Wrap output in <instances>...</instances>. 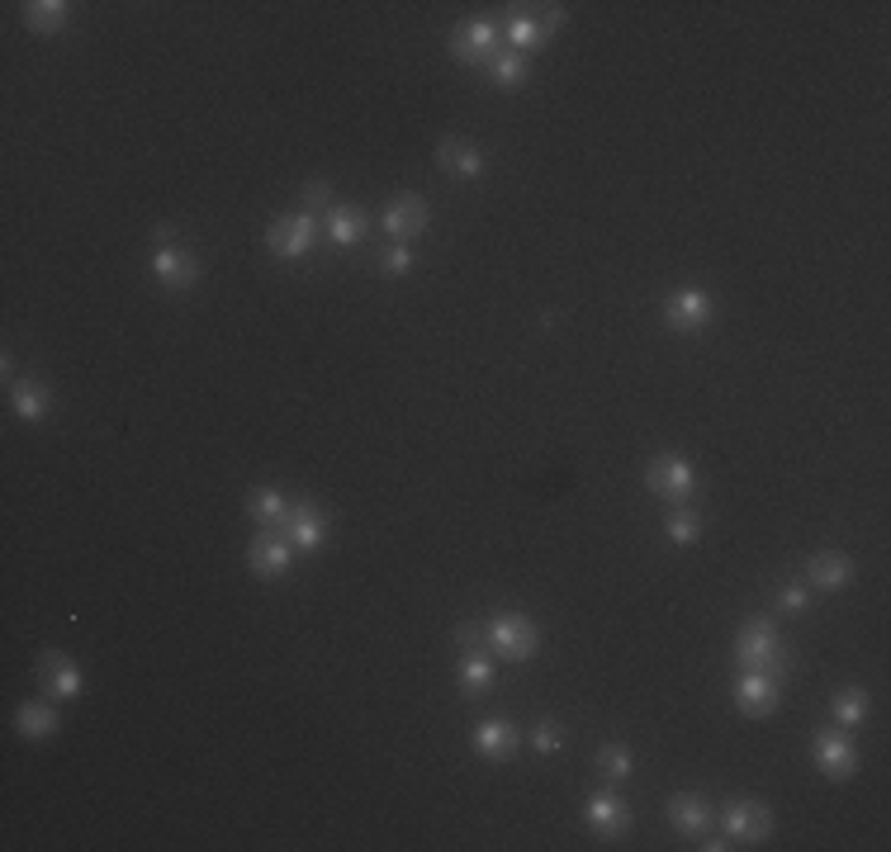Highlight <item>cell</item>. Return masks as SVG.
Wrapping results in <instances>:
<instances>
[{
    "label": "cell",
    "mask_w": 891,
    "mask_h": 852,
    "mask_svg": "<svg viewBox=\"0 0 891 852\" xmlns=\"http://www.w3.org/2000/svg\"><path fill=\"white\" fill-rule=\"evenodd\" d=\"M778 678H769V672H739V682H735V706H739V716H749V720H763V716H773L778 710Z\"/></svg>",
    "instance_id": "8"
},
{
    "label": "cell",
    "mask_w": 891,
    "mask_h": 852,
    "mask_svg": "<svg viewBox=\"0 0 891 852\" xmlns=\"http://www.w3.org/2000/svg\"><path fill=\"white\" fill-rule=\"evenodd\" d=\"M456 644L465 654H484V625H479V621H460L456 625Z\"/></svg>",
    "instance_id": "32"
},
{
    "label": "cell",
    "mask_w": 891,
    "mask_h": 852,
    "mask_svg": "<svg viewBox=\"0 0 891 852\" xmlns=\"http://www.w3.org/2000/svg\"><path fill=\"white\" fill-rule=\"evenodd\" d=\"M385 270H389V275H408V270H413V246H408V242H394L389 252H385Z\"/></svg>",
    "instance_id": "33"
},
{
    "label": "cell",
    "mask_w": 891,
    "mask_h": 852,
    "mask_svg": "<svg viewBox=\"0 0 891 852\" xmlns=\"http://www.w3.org/2000/svg\"><path fill=\"white\" fill-rule=\"evenodd\" d=\"M38 682H44V692H52L58 701H76L81 686H86V682H81V668L67 654H58V649L38 654Z\"/></svg>",
    "instance_id": "12"
},
{
    "label": "cell",
    "mask_w": 891,
    "mask_h": 852,
    "mask_svg": "<svg viewBox=\"0 0 891 852\" xmlns=\"http://www.w3.org/2000/svg\"><path fill=\"white\" fill-rule=\"evenodd\" d=\"M811 753H816V767L830 781H848V777H854V767H858V748H854V739H848V734H830V730L816 734Z\"/></svg>",
    "instance_id": "10"
},
{
    "label": "cell",
    "mask_w": 891,
    "mask_h": 852,
    "mask_svg": "<svg viewBox=\"0 0 891 852\" xmlns=\"http://www.w3.org/2000/svg\"><path fill=\"white\" fill-rule=\"evenodd\" d=\"M593 767L607 781H626L630 777V767H636V758H630V748L626 744H602L598 748V758H593Z\"/></svg>",
    "instance_id": "26"
},
{
    "label": "cell",
    "mask_w": 891,
    "mask_h": 852,
    "mask_svg": "<svg viewBox=\"0 0 891 852\" xmlns=\"http://www.w3.org/2000/svg\"><path fill=\"white\" fill-rule=\"evenodd\" d=\"M806 579H811L816 587H826V593H844L848 579H854V559L834 555V549H826V555H811V563H806Z\"/></svg>",
    "instance_id": "17"
},
{
    "label": "cell",
    "mask_w": 891,
    "mask_h": 852,
    "mask_svg": "<svg viewBox=\"0 0 891 852\" xmlns=\"http://www.w3.org/2000/svg\"><path fill=\"white\" fill-rule=\"evenodd\" d=\"M646 484L660 492V498H669V502H683L693 492V464L683 460V455H654L650 464H646Z\"/></svg>",
    "instance_id": "5"
},
{
    "label": "cell",
    "mask_w": 891,
    "mask_h": 852,
    "mask_svg": "<svg viewBox=\"0 0 891 852\" xmlns=\"http://www.w3.org/2000/svg\"><path fill=\"white\" fill-rule=\"evenodd\" d=\"M735 664L739 672H769V678L783 682L792 672V654L783 649V640H778V630L769 621H749L735 635Z\"/></svg>",
    "instance_id": "1"
},
{
    "label": "cell",
    "mask_w": 891,
    "mask_h": 852,
    "mask_svg": "<svg viewBox=\"0 0 891 852\" xmlns=\"http://www.w3.org/2000/svg\"><path fill=\"white\" fill-rule=\"evenodd\" d=\"M489 66H493V81H498L503 90H517V86L527 81V58H522V52H513V48H507V52H493Z\"/></svg>",
    "instance_id": "27"
},
{
    "label": "cell",
    "mask_w": 891,
    "mask_h": 852,
    "mask_svg": "<svg viewBox=\"0 0 891 852\" xmlns=\"http://www.w3.org/2000/svg\"><path fill=\"white\" fill-rule=\"evenodd\" d=\"M428 228V204H422L418 195H399L385 209V232L394 242H408V238H418V232Z\"/></svg>",
    "instance_id": "15"
},
{
    "label": "cell",
    "mask_w": 891,
    "mask_h": 852,
    "mask_svg": "<svg viewBox=\"0 0 891 852\" xmlns=\"http://www.w3.org/2000/svg\"><path fill=\"white\" fill-rule=\"evenodd\" d=\"M290 559H294V545L285 540L280 531H256V540L246 545V563H252V573L256 579H280L285 569H290Z\"/></svg>",
    "instance_id": "6"
},
{
    "label": "cell",
    "mask_w": 891,
    "mask_h": 852,
    "mask_svg": "<svg viewBox=\"0 0 891 852\" xmlns=\"http://www.w3.org/2000/svg\"><path fill=\"white\" fill-rule=\"evenodd\" d=\"M583 819L593 824L598 833H622L630 815H626L622 795H612V791H598V795H588V805H583Z\"/></svg>",
    "instance_id": "20"
},
{
    "label": "cell",
    "mask_w": 891,
    "mask_h": 852,
    "mask_svg": "<svg viewBox=\"0 0 891 852\" xmlns=\"http://www.w3.org/2000/svg\"><path fill=\"white\" fill-rule=\"evenodd\" d=\"M470 744H474L479 758H507V753L517 748V730L507 720H479Z\"/></svg>",
    "instance_id": "19"
},
{
    "label": "cell",
    "mask_w": 891,
    "mask_h": 852,
    "mask_svg": "<svg viewBox=\"0 0 891 852\" xmlns=\"http://www.w3.org/2000/svg\"><path fill=\"white\" fill-rule=\"evenodd\" d=\"M460 686H465V696H479V692H489V686H493V664H489L484 654H465Z\"/></svg>",
    "instance_id": "30"
},
{
    "label": "cell",
    "mask_w": 891,
    "mask_h": 852,
    "mask_svg": "<svg viewBox=\"0 0 891 852\" xmlns=\"http://www.w3.org/2000/svg\"><path fill=\"white\" fill-rule=\"evenodd\" d=\"M498 44V29H493L489 20H465L456 34H450V58H456L460 66H484L493 62V48Z\"/></svg>",
    "instance_id": "4"
},
{
    "label": "cell",
    "mask_w": 891,
    "mask_h": 852,
    "mask_svg": "<svg viewBox=\"0 0 891 852\" xmlns=\"http://www.w3.org/2000/svg\"><path fill=\"white\" fill-rule=\"evenodd\" d=\"M58 710L48 706V701H24V706L15 710V730L24 734V739H52L58 734Z\"/></svg>",
    "instance_id": "21"
},
{
    "label": "cell",
    "mask_w": 891,
    "mask_h": 852,
    "mask_svg": "<svg viewBox=\"0 0 891 852\" xmlns=\"http://www.w3.org/2000/svg\"><path fill=\"white\" fill-rule=\"evenodd\" d=\"M725 829H731V838H739V843H763V838L773 833V810L763 801H731L725 805Z\"/></svg>",
    "instance_id": "7"
},
{
    "label": "cell",
    "mask_w": 891,
    "mask_h": 852,
    "mask_svg": "<svg viewBox=\"0 0 891 852\" xmlns=\"http://www.w3.org/2000/svg\"><path fill=\"white\" fill-rule=\"evenodd\" d=\"M67 20H72V5H67V0H38V5H24V24H29L34 34H58V29H67Z\"/></svg>",
    "instance_id": "24"
},
{
    "label": "cell",
    "mask_w": 891,
    "mask_h": 852,
    "mask_svg": "<svg viewBox=\"0 0 891 852\" xmlns=\"http://www.w3.org/2000/svg\"><path fill=\"white\" fill-rule=\"evenodd\" d=\"M436 161H442V171H450V175H465V181H474V175H484V167H489V157L479 153V147L460 143V137H446V143L436 147Z\"/></svg>",
    "instance_id": "18"
},
{
    "label": "cell",
    "mask_w": 891,
    "mask_h": 852,
    "mask_svg": "<svg viewBox=\"0 0 891 852\" xmlns=\"http://www.w3.org/2000/svg\"><path fill=\"white\" fill-rule=\"evenodd\" d=\"M863 716H868V692H863V686H844V692L834 696V720H840L844 730H854V725H863Z\"/></svg>",
    "instance_id": "28"
},
{
    "label": "cell",
    "mask_w": 891,
    "mask_h": 852,
    "mask_svg": "<svg viewBox=\"0 0 891 852\" xmlns=\"http://www.w3.org/2000/svg\"><path fill=\"white\" fill-rule=\"evenodd\" d=\"M537 625L527 621V616H517V611H503V616H493V625H489V644L498 649L503 658H513V664H527L531 654H537Z\"/></svg>",
    "instance_id": "2"
},
{
    "label": "cell",
    "mask_w": 891,
    "mask_h": 852,
    "mask_svg": "<svg viewBox=\"0 0 891 852\" xmlns=\"http://www.w3.org/2000/svg\"><path fill=\"white\" fill-rule=\"evenodd\" d=\"M153 275L161 280V290H195L200 280V260L181 252V246H161L153 256Z\"/></svg>",
    "instance_id": "13"
},
{
    "label": "cell",
    "mask_w": 891,
    "mask_h": 852,
    "mask_svg": "<svg viewBox=\"0 0 891 852\" xmlns=\"http://www.w3.org/2000/svg\"><path fill=\"white\" fill-rule=\"evenodd\" d=\"M313 238H318L313 214H285V218H276V223L266 228V246H270V256H280V260L304 256L313 246Z\"/></svg>",
    "instance_id": "3"
},
{
    "label": "cell",
    "mask_w": 891,
    "mask_h": 852,
    "mask_svg": "<svg viewBox=\"0 0 891 852\" xmlns=\"http://www.w3.org/2000/svg\"><path fill=\"white\" fill-rule=\"evenodd\" d=\"M280 535L299 549V555H313V549L323 545V512L313 502H294L290 516H285V526H280Z\"/></svg>",
    "instance_id": "14"
},
{
    "label": "cell",
    "mask_w": 891,
    "mask_h": 852,
    "mask_svg": "<svg viewBox=\"0 0 891 852\" xmlns=\"http://www.w3.org/2000/svg\"><path fill=\"white\" fill-rule=\"evenodd\" d=\"M531 744H537V753H559L565 734H559V725H555V720H541L537 730H531Z\"/></svg>",
    "instance_id": "31"
},
{
    "label": "cell",
    "mask_w": 891,
    "mask_h": 852,
    "mask_svg": "<svg viewBox=\"0 0 891 852\" xmlns=\"http://www.w3.org/2000/svg\"><path fill=\"white\" fill-rule=\"evenodd\" d=\"M304 199H309V209H323V204H333V185H327V181H309Z\"/></svg>",
    "instance_id": "34"
},
{
    "label": "cell",
    "mask_w": 891,
    "mask_h": 852,
    "mask_svg": "<svg viewBox=\"0 0 891 852\" xmlns=\"http://www.w3.org/2000/svg\"><path fill=\"white\" fill-rule=\"evenodd\" d=\"M664 535L674 545H697V535H702V516L688 512V507H674V512L664 516Z\"/></svg>",
    "instance_id": "29"
},
{
    "label": "cell",
    "mask_w": 891,
    "mask_h": 852,
    "mask_svg": "<svg viewBox=\"0 0 891 852\" xmlns=\"http://www.w3.org/2000/svg\"><path fill=\"white\" fill-rule=\"evenodd\" d=\"M702 838H707V833H702ZM697 848H702V852H725L731 843H725V838H707V843H697Z\"/></svg>",
    "instance_id": "36"
},
{
    "label": "cell",
    "mask_w": 891,
    "mask_h": 852,
    "mask_svg": "<svg viewBox=\"0 0 891 852\" xmlns=\"http://www.w3.org/2000/svg\"><path fill=\"white\" fill-rule=\"evenodd\" d=\"M802 607H806L802 587H783V593H778V611H802Z\"/></svg>",
    "instance_id": "35"
},
{
    "label": "cell",
    "mask_w": 891,
    "mask_h": 852,
    "mask_svg": "<svg viewBox=\"0 0 891 852\" xmlns=\"http://www.w3.org/2000/svg\"><path fill=\"white\" fill-rule=\"evenodd\" d=\"M669 819H674V829H678V833L702 838V833L711 829V805H707V795H697V791H678L674 801H669Z\"/></svg>",
    "instance_id": "16"
},
{
    "label": "cell",
    "mask_w": 891,
    "mask_h": 852,
    "mask_svg": "<svg viewBox=\"0 0 891 852\" xmlns=\"http://www.w3.org/2000/svg\"><path fill=\"white\" fill-rule=\"evenodd\" d=\"M48 403H52V398H48V389H44L38 379H20L15 389H10V407H15L24 422H44V417H48Z\"/></svg>",
    "instance_id": "23"
},
{
    "label": "cell",
    "mask_w": 891,
    "mask_h": 852,
    "mask_svg": "<svg viewBox=\"0 0 891 852\" xmlns=\"http://www.w3.org/2000/svg\"><path fill=\"white\" fill-rule=\"evenodd\" d=\"M365 238V218L356 209H333L327 214V242L333 246H356Z\"/></svg>",
    "instance_id": "25"
},
{
    "label": "cell",
    "mask_w": 891,
    "mask_h": 852,
    "mask_svg": "<svg viewBox=\"0 0 891 852\" xmlns=\"http://www.w3.org/2000/svg\"><path fill=\"white\" fill-rule=\"evenodd\" d=\"M711 318H717V304H711V294H702V290H678L664 304V322L674 327V332H697V327H707Z\"/></svg>",
    "instance_id": "11"
},
{
    "label": "cell",
    "mask_w": 891,
    "mask_h": 852,
    "mask_svg": "<svg viewBox=\"0 0 891 852\" xmlns=\"http://www.w3.org/2000/svg\"><path fill=\"white\" fill-rule=\"evenodd\" d=\"M559 24H565V5H545V15L537 20V15H513L507 20V44H513V52H522L527 58V48H541L545 38H551Z\"/></svg>",
    "instance_id": "9"
},
{
    "label": "cell",
    "mask_w": 891,
    "mask_h": 852,
    "mask_svg": "<svg viewBox=\"0 0 891 852\" xmlns=\"http://www.w3.org/2000/svg\"><path fill=\"white\" fill-rule=\"evenodd\" d=\"M246 512H252L256 521H266L270 531H280L285 516H290V502H285L280 488H252L246 492Z\"/></svg>",
    "instance_id": "22"
}]
</instances>
